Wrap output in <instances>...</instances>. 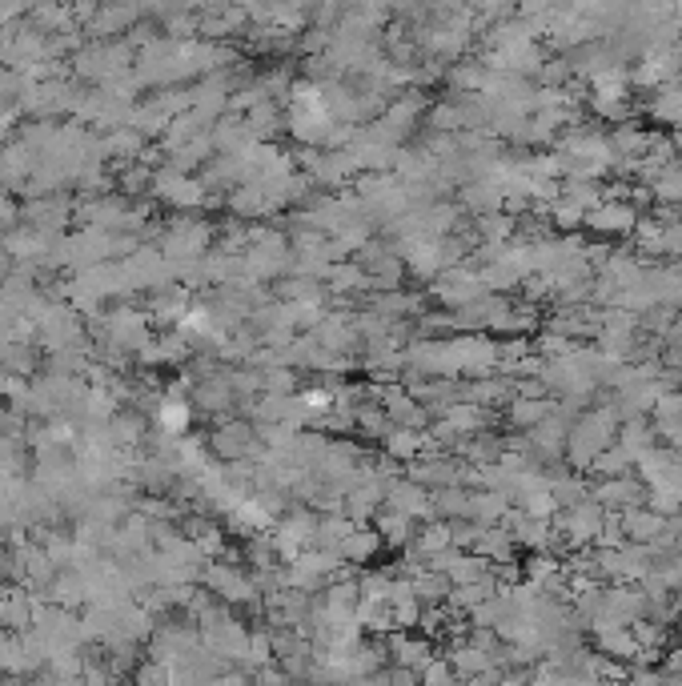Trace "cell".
I'll use <instances>...</instances> for the list:
<instances>
[{
	"instance_id": "5bb4252c",
	"label": "cell",
	"mask_w": 682,
	"mask_h": 686,
	"mask_svg": "<svg viewBox=\"0 0 682 686\" xmlns=\"http://www.w3.org/2000/svg\"><path fill=\"white\" fill-rule=\"evenodd\" d=\"M354 169H358V165H354L350 149H341V153H309V173H313V181H321V185H341V181H350Z\"/></svg>"
},
{
	"instance_id": "e0dca14e",
	"label": "cell",
	"mask_w": 682,
	"mask_h": 686,
	"mask_svg": "<svg viewBox=\"0 0 682 686\" xmlns=\"http://www.w3.org/2000/svg\"><path fill=\"white\" fill-rule=\"evenodd\" d=\"M189 309H193L189 305V289L177 285V281L165 285V289H157L153 301H149V317H157V321H181Z\"/></svg>"
},
{
	"instance_id": "d6a6232c",
	"label": "cell",
	"mask_w": 682,
	"mask_h": 686,
	"mask_svg": "<svg viewBox=\"0 0 682 686\" xmlns=\"http://www.w3.org/2000/svg\"><path fill=\"white\" fill-rule=\"evenodd\" d=\"M658 422H682V390H670V394H658L654 410H650ZM654 422V426H658Z\"/></svg>"
},
{
	"instance_id": "8fae6325",
	"label": "cell",
	"mask_w": 682,
	"mask_h": 686,
	"mask_svg": "<svg viewBox=\"0 0 682 686\" xmlns=\"http://www.w3.org/2000/svg\"><path fill=\"white\" fill-rule=\"evenodd\" d=\"M586 225L594 233H634L638 209L630 201H602L594 213H586Z\"/></svg>"
},
{
	"instance_id": "d6986e66",
	"label": "cell",
	"mask_w": 682,
	"mask_h": 686,
	"mask_svg": "<svg viewBox=\"0 0 682 686\" xmlns=\"http://www.w3.org/2000/svg\"><path fill=\"white\" fill-rule=\"evenodd\" d=\"M554 398H514L510 402V422L522 430V434H530V430H538L550 414H554Z\"/></svg>"
},
{
	"instance_id": "5b68a950",
	"label": "cell",
	"mask_w": 682,
	"mask_h": 686,
	"mask_svg": "<svg viewBox=\"0 0 682 686\" xmlns=\"http://www.w3.org/2000/svg\"><path fill=\"white\" fill-rule=\"evenodd\" d=\"M161 201H169V205H177V209H201V205H209V193H205V185L197 181V177H189V173H177V169H169V165H161V169H153V185H149Z\"/></svg>"
},
{
	"instance_id": "30bf717a",
	"label": "cell",
	"mask_w": 682,
	"mask_h": 686,
	"mask_svg": "<svg viewBox=\"0 0 682 686\" xmlns=\"http://www.w3.org/2000/svg\"><path fill=\"white\" fill-rule=\"evenodd\" d=\"M506 530L514 534L518 546H530L534 554L554 550V522H546V518H530L522 510H510L506 514Z\"/></svg>"
},
{
	"instance_id": "484cf974",
	"label": "cell",
	"mask_w": 682,
	"mask_h": 686,
	"mask_svg": "<svg viewBox=\"0 0 682 686\" xmlns=\"http://www.w3.org/2000/svg\"><path fill=\"white\" fill-rule=\"evenodd\" d=\"M378 538H382V546H406V542L418 538V526H414V518L386 510V514L378 518Z\"/></svg>"
},
{
	"instance_id": "2e32d148",
	"label": "cell",
	"mask_w": 682,
	"mask_h": 686,
	"mask_svg": "<svg viewBox=\"0 0 682 686\" xmlns=\"http://www.w3.org/2000/svg\"><path fill=\"white\" fill-rule=\"evenodd\" d=\"M41 366L37 346H21V341H0V374L9 378H33V370Z\"/></svg>"
},
{
	"instance_id": "f546056e",
	"label": "cell",
	"mask_w": 682,
	"mask_h": 686,
	"mask_svg": "<svg viewBox=\"0 0 682 686\" xmlns=\"http://www.w3.org/2000/svg\"><path fill=\"white\" fill-rule=\"evenodd\" d=\"M574 77V69H570V61L566 57H546V65L538 69V77H534V85L538 89H566V81Z\"/></svg>"
},
{
	"instance_id": "ba28073f",
	"label": "cell",
	"mask_w": 682,
	"mask_h": 686,
	"mask_svg": "<svg viewBox=\"0 0 682 686\" xmlns=\"http://www.w3.org/2000/svg\"><path fill=\"white\" fill-rule=\"evenodd\" d=\"M590 498H594L602 510L626 514V510L646 506V486H642V482H634L630 474H626V478H602V482L590 490Z\"/></svg>"
},
{
	"instance_id": "7a4b0ae2",
	"label": "cell",
	"mask_w": 682,
	"mask_h": 686,
	"mask_svg": "<svg viewBox=\"0 0 682 686\" xmlns=\"http://www.w3.org/2000/svg\"><path fill=\"white\" fill-rule=\"evenodd\" d=\"M209 245H213V229H209L205 221L181 217V221H173V225L165 229V237H161V257H165V261H201V257L209 253Z\"/></svg>"
},
{
	"instance_id": "44dd1931",
	"label": "cell",
	"mask_w": 682,
	"mask_h": 686,
	"mask_svg": "<svg viewBox=\"0 0 682 686\" xmlns=\"http://www.w3.org/2000/svg\"><path fill=\"white\" fill-rule=\"evenodd\" d=\"M390 654H394L398 666H406V674H414V670H422V666H426V670L434 666V662H430L434 650H430L426 638H406V634H398L394 646H390Z\"/></svg>"
},
{
	"instance_id": "603a6c76",
	"label": "cell",
	"mask_w": 682,
	"mask_h": 686,
	"mask_svg": "<svg viewBox=\"0 0 682 686\" xmlns=\"http://www.w3.org/2000/svg\"><path fill=\"white\" fill-rule=\"evenodd\" d=\"M386 450H390V458H398V462L422 458V454H430V434H426V430H390V434H386Z\"/></svg>"
},
{
	"instance_id": "4fadbf2b",
	"label": "cell",
	"mask_w": 682,
	"mask_h": 686,
	"mask_svg": "<svg viewBox=\"0 0 682 686\" xmlns=\"http://www.w3.org/2000/svg\"><path fill=\"white\" fill-rule=\"evenodd\" d=\"M382 410L390 418V430H426V422H430V410L418 406L414 398H406L402 390H390Z\"/></svg>"
},
{
	"instance_id": "4316f807",
	"label": "cell",
	"mask_w": 682,
	"mask_h": 686,
	"mask_svg": "<svg viewBox=\"0 0 682 686\" xmlns=\"http://www.w3.org/2000/svg\"><path fill=\"white\" fill-rule=\"evenodd\" d=\"M598 478H626L630 470H634V454L626 450V446H610V450H602L598 458H594V466H590Z\"/></svg>"
},
{
	"instance_id": "7c38bea8",
	"label": "cell",
	"mask_w": 682,
	"mask_h": 686,
	"mask_svg": "<svg viewBox=\"0 0 682 686\" xmlns=\"http://www.w3.org/2000/svg\"><path fill=\"white\" fill-rule=\"evenodd\" d=\"M462 205L478 217H490V213H506V193L498 181L490 177H478V181H466L462 185Z\"/></svg>"
},
{
	"instance_id": "9c48e42d",
	"label": "cell",
	"mask_w": 682,
	"mask_h": 686,
	"mask_svg": "<svg viewBox=\"0 0 682 686\" xmlns=\"http://www.w3.org/2000/svg\"><path fill=\"white\" fill-rule=\"evenodd\" d=\"M386 502H390V510L394 514H406V518H422V522H434V494L426 490V486H418V482H398L394 478V486L386 490Z\"/></svg>"
},
{
	"instance_id": "cb8c5ba5",
	"label": "cell",
	"mask_w": 682,
	"mask_h": 686,
	"mask_svg": "<svg viewBox=\"0 0 682 686\" xmlns=\"http://www.w3.org/2000/svg\"><path fill=\"white\" fill-rule=\"evenodd\" d=\"M378 550H382V538H378V530H354L346 542L337 546V558H341V562H354V566H362V562H370Z\"/></svg>"
},
{
	"instance_id": "7402d4cb",
	"label": "cell",
	"mask_w": 682,
	"mask_h": 686,
	"mask_svg": "<svg viewBox=\"0 0 682 686\" xmlns=\"http://www.w3.org/2000/svg\"><path fill=\"white\" fill-rule=\"evenodd\" d=\"M137 17H145V9H97V13L89 17V33H93L97 41H105V37H113V33H125Z\"/></svg>"
},
{
	"instance_id": "f1b7e54d",
	"label": "cell",
	"mask_w": 682,
	"mask_h": 686,
	"mask_svg": "<svg viewBox=\"0 0 682 686\" xmlns=\"http://www.w3.org/2000/svg\"><path fill=\"white\" fill-rule=\"evenodd\" d=\"M662 205H682V161H674V165H666L650 185H646Z\"/></svg>"
},
{
	"instance_id": "1f68e13d",
	"label": "cell",
	"mask_w": 682,
	"mask_h": 686,
	"mask_svg": "<svg viewBox=\"0 0 682 686\" xmlns=\"http://www.w3.org/2000/svg\"><path fill=\"white\" fill-rule=\"evenodd\" d=\"M546 213H550V221L558 225V229H578V225H586V213L578 209V205H570V201H554V205H546Z\"/></svg>"
},
{
	"instance_id": "9a60e30c",
	"label": "cell",
	"mask_w": 682,
	"mask_h": 686,
	"mask_svg": "<svg viewBox=\"0 0 682 686\" xmlns=\"http://www.w3.org/2000/svg\"><path fill=\"white\" fill-rule=\"evenodd\" d=\"M510 514V498L498 494V490H470V522L478 526H502Z\"/></svg>"
},
{
	"instance_id": "83f0119b",
	"label": "cell",
	"mask_w": 682,
	"mask_h": 686,
	"mask_svg": "<svg viewBox=\"0 0 682 686\" xmlns=\"http://www.w3.org/2000/svg\"><path fill=\"white\" fill-rule=\"evenodd\" d=\"M470 514V490L462 486H450V490H434V518H466Z\"/></svg>"
},
{
	"instance_id": "52a82bcc",
	"label": "cell",
	"mask_w": 682,
	"mask_h": 686,
	"mask_svg": "<svg viewBox=\"0 0 682 686\" xmlns=\"http://www.w3.org/2000/svg\"><path fill=\"white\" fill-rule=\"evenodd\" d=\"M77 205L65 197V193H53V197H33L25 209H21V221L29 229H41V233H61L69 221H73Z\"/></svg>"
},
{
	"instance_id": "ffe728a7",
	"label": "cell",
	"mask_w": 682,
	"mask_h": 686,
	"mask_svg": "<svg viewBox=\"0 0 682 686\" xmlns=\"http://www.w3.org/2000/svg\"><path fill=\"white\" fill-rule=\"evenodd\" d=\"M598 654H606L610 662H638V642L630 626H610L598 630Z\"/></svg>"
},
{
	"instance_id": "4dcf8cb0",
	"label": "cell",
	"mask_w": 682,
	"mask_h": 686,
	"mask_svg": "<svg viewBox=\"0 0 682 686\" xmlns=\"http://www.w3.org/2000/svg\"><path fill=\"white\" fill-rule=\"evenodd\" d=\"M329 281L337 285V289H370V277H366V269L362 265H329Z\"/></svg>"
},
{
	"instance_id": "ac0fdd59",
	"label": "cell",
	"mask_w": 682,
	"mask_h": 686,
	"mask_svg": "<svg viewBox=\"0 0 682 686\" xmlns=\"http://www.w3.org/2000/svg\"><path fill=\"white\" fill-rule=\"evenodd\" d=\"M514 534L506 530V526H482V534H478V546L470 550V554H478V558H486L490 566L494 562H510L514 558Z\"/></svg>"
},
{
	"instance_id": "6da1fadb",
	"label": "cell",
	"mask_w": 682,
	"mask_h": 686,
	"mask_svg": "<svg viewBox=\"0 0 682 686\" xmlns=\"http://www.w3.org/2000/svg\"><path fill=\"white\" fill-rule=\"evenodd\" d=\"M73 69L85 81H97V89H101V85H109V81L137 69L133 65V45L129 41H93L81 53H73Z\"/></svg>"
},
{
	"instance_id": "277c9868",
	"label": "cell",
	"mask_w": 682,
	"mask_h": 686,
	"mask_svg": "<svg viewBox=\"0 0 682 686\" xmlns=\"http://www.w3.org/2000/svg\"><path fill=\"white\" fill-rule=\"evenodd\" d=\"M209 450H213L225 466H229V462H245V458H261V442H257L253 426H249V422H233V418L217 422V430L209 434Z\"/></svg>"
},
{
	"instance_id": "8992f818",
	"label": "cell",
	"mask_w": 682,
	"mask_h": 686,
	"mask_svg": "<svg viewBox=\"0 0 682 686\" xmlns=\"http://www.w3.org/2000/svg\"><path fill=\"white\" fill-rule=\"evenodd\" d=\"M434 297H438L442 305H450V313H454V309H462V305H470V301L486 297V289H482L478 269L454 265V269H446V273L434 281Z\"/></svg>"
},
{
	"instance_id": "3957f363",
	"label": "cell",
	"mask_w": 682,
	"mask_h": 686,
	"mask_svg": "<svg viewBox=\"0 0 682 686\" xmlns=\"http://www.w3.org/2000/svg\"><path fill=\"white\" fill-rule=\"evenodd\" d=\"M550 522H554V534H566L570 546H586V542H598L602 522H606V510L594 498H586V502H578L570 510H558Z\"/></svg>"
},
{
	"instance_id": "d4e9b609",
	"label": "cell",
	"mask_w": 682,
	"mask_h": 686,
	"mask_svg": "<svg viewBox=\"0 0 682 686\" xmlns=\"http://www.w3.org/2000/svg\"><path fill=\"white\" fill-rule=\"evenodd\" d=\"M153 418H157V434L185 438L189 434V422H193V406L189 402H161V410Z\"/></svg>"
}]
</instances>
